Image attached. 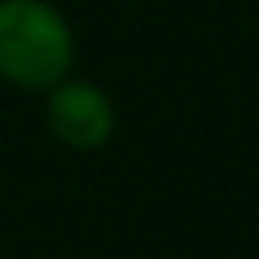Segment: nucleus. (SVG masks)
<instances>
[{"label": "nucleus", "mask_w": 259, "mask_h": 259, "mask_svg": "<svg viewBox=\"0 0 259 259\" xmlns=\"http://www.w3.org/2000/svg\"><path fill=\"white\" fill-rule=\"evenodd\" d=\"M45 117H49V130L69 150H97L113 134V101L105 97L101 85L81 77H65L61 85L49 89Z\"/></svg>", "instance_id": "nucleus-2"}, {"label": "nucleus", "mask_w": 259, "mask_h": 259, "mask_svg": "<svg viewBox=\"0 0 259 259\" xmlns=\"http://www.w3.org/2000/svg\"><path fill=\"white\" fill-rule=\"evenodd\" d=\"M77 57L73 28L53 0H0V77L20 89H53Z\"/></svg>", "instance_id": "nucleus-1"}]
</instances>
